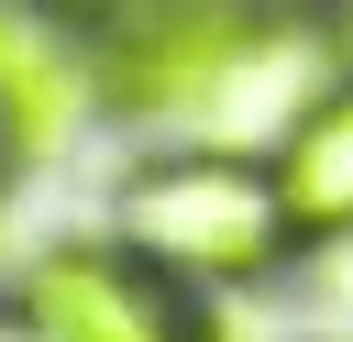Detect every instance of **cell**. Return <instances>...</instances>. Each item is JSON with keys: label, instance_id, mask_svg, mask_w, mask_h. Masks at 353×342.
I'll return each mask as SVG.
<instances>
[{"label": "cell", "instance_id": "obj_4", "mask_svg": "<svg viewBox=\"0 0 353 342\" xmlns=\"http://www.w3.org/2000/svg\"><path fill=\"white\" fill-rule=\"evenodd\" d=\"M276 188H287V221L298 243H353V77L309 88V110L276 132Z\"/></svg>", "mask_w": 353, "mask_h": 342}, {"label": "cell", "instance_id": "obj_5", "mask_svg": "<svg viewBox=\"0 0 353 342\" xmlns=\"http://www.w3.org/2000/svg\"><path fill=\"white\" fill-rule=\"evenodd\" d=\"M33 143H22V110H11V88H0V188H11V165H22Z\"/></svg>", "mask_w": 353, "mask_h": 342}, {"label": "cell", "instance_id": "obj_1", "mask_svg": "<svg viewBox=\"0 0 353 342\" xmlns=\"http://www.w3.org/2000/svg\"><path fill=\"white\" fill-rule=\"evenodd\" d=\"M110 232H121L132 254H154V265H165L176 287H199V298L265 287L287 254H309L298 221H287L276 165H265V154H221V143H176V154L121 165Z\"/></svg>", "mask_w": 353, "mask_h": 342}, {"label": "cell", "instance_id": "obj_2", "mask_svg": "<svg viewBox=\"0 0 353 342\" xmlns=\"http://www.w3.org/2000/svg\"><path fill=\"white\" fill-rule=\"evenodd\" d=\"M276 44H287V22H276L265 0H121L110 33H88L99 99H121V110H199V99H232Z\"/></svg>", "mask_w": 353, "mask_h": 342}, {"label": "cell", "instance_id": "obj_3", "mask_svg": "<svg viewBox=\"0 0 353 342\" xmlns=\"http://www.w3.org/2000/svg\"><path fill=\"white\" fill-rule=\"evenodd\" d=\"M11 342H210V298L176 287L121 232L110 243H55L11 287Z\"/></svg>", "mask_w": 353, "mask_h": 342}]
</instances>
